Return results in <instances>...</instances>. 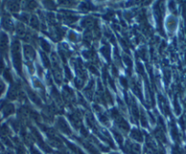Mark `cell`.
Returning a JSON list of instances; mask_svg holds the SVG:
<instances>
[{"mask_svg": "<svg viewBox=\"0 0 186 154\" xmlns=\"http://www.w3.org/2000/svg\"><path fill=\"white\" fill-rule=\"evenodd\" d=\"M12 51V59L14 66L19 73L22 71V65H21V52H20V43L18 39H15L12 43L11 47Z\"/></svg>", "mask_w": 186, "mask_h": 154, "instance_id": "1", "label": "cell"}, {"mask_svg": "<svg viewBox=\"0 0 186 154\" xmlns=\"http://www.w3.org/2000/svg\"><path fill=\"white\" fill-rule=\"evenodd\" d=\"M5 68H6L5 62H4L2 58H0V73H2V72L5 71Z\"/></svg>", "mask_w": 186, "mask_h": 154, "instance_id": "12", "label": "cell"}, {"mask_svg": "<svg viewBox=\"0 0 186 154\" xmlns=\"http://www.w3.org/2000/svg\"><path fill=\"white\" fill-rule=\"evenodd\" d=\"M8 52V38L4 32H0V54L7 57Z\"/></svg>", "mask_w": 186, "mask_h": 154, "instance_id": "2", "label": "cell"}, {"mask_svg": "<svg viewBox=\"0 0 186 154\" xmlns=\"http://www.w3.org/2000/svg\"><path fill=\"white\" fill-rule=\"evenodd\" d=\"M29 22H30V25L32 26L33 28H35V29H38V28H39V19H38V18H37L36 16H32Z\"/></svg>", "mask_w": 186, "mask_h": 154, "instance_id": "9", "label": "cell"}, {"mask_svg": "<svg viewBox=\"0 0 186 154\" xmlns=\"http://www.w3.org/2000/svg\"><path fill=\"white\" fill-rule=\"evenodd\" d=\"M24 52H25V55H26V58L27 59H29V61H32L35 57H36V53H35V50L33 49V48H31L30 46L29 45H26L24 47Z\"/></svg>", "mask_w": 186, "mask_h": 154, "instance_id": "6", "label": "cell"}, {"mask_svg": "<svg viewBox=\"0 0 186 154\" xmlns=\"http://www.w3.org/2000/svg\"><path fill=\"white\" fill-rule=\"evenodd\" d=\"M5 90H6V85L3 82V80L0 79V97H1L4 94Z\"/></svg>", "mask_w": 186, "mask_h": 154, "instance_id": "11", "label": "cell"}, {"mask_svg": "<svg viewBox=\"0 0 186 154\" xmlns=\"http://www.w3.org/2000/svg\"><path fill=\"white\" fill-rule=\"evenodd\" d=\"M16 31H17V34L19 38H25L27 36L26 28L22 23H18L17 28H16Z\"/></svg>", "mask_w": 186, "mask_h": 154, "instance_id": "8", "label": "cell"}, {"mask_svg": "<svg viewBox=\"0 0 186 154\" xmlns=\"http://www.w3.org/2000/svg\"><path fill=\"white\" fill-rule=\"evenodd\" d=\"M4 77L8 82H11V83L13 82V77H12V75H11V73H10V71L8 69L4 71Z\"/></svg>", "mask_w": 186, "mask_h": 154, "instance_id": "10", "label": "cell"}, {"mask_svg": "<svg viewBox=\"0 0 186 154\" xmlns=\"http://www.w3.org/2000/svg\"><path fill=\"white\" fill-rule=\"evenodd\" d=\"M1 26L2 28L8 31V32H12L15 28V26H14V23H13V20L11 19L10 16L7 15V14H4L3 17H2V20H1Z\"/></svg>", "mask_w": 186, "mask_h": 154, "instance_id": "3", "label": "cell"}, {"mask_svg": "<svg viewBox=\"0 0 186 154\" xmlns=\"http://www.w3.org/2000/svg\"><path fill=\"white\" fill-rule=\"evenodd\" d=\"M15 112V108L13 106V104L11 103H7L4 104L3 108H2V113L4 117H8L10 115H12Z\"/></svg>", "mask_w": 186, "mask_h": 154, "instance_id": "5", "label": "cell"}, {"mask_svg": "<svg viewBox=\"0 0 186 154\" xmlns=\"http://www.w3.org/2000/svg\"><path fill=\"white\" fill-rule=\"evenodd\" d=\"M21 91L19 89V87L16 84H13L8 91V98L9 99H16L19 97Z\"/></svg>", "mask_w": 186, "mask_h": 154, "instance_id": "4", "label": "cell"}, {"mask_svg": "<svg viewBox=\"0 0 186 154\" xmlns=\"http://www.w3.org/2000/svg\"><path fill=\"white\" fill-rule=\"evenodd\" d=\"M41 45L43 46V49H44L46 51H49L50 47L49 46V44H48V42H47V41H45V40H41Z\"/></svg>", "mask_w": 186, "mask_h": 154, "instance_id": "13", "label": "cell"}, {"mask_svg": "<svg viewBox=\"0 0 186 154\" xmlns=\"http://www.w3.org/2000/svg\"><path fill=\"white\" fill-rule=\"evenodd\" d=\"M7 7H8V9L13 13H16L19 10L20 8V4L19 2L18 1H10L7 4Z\"/></svg>", "mask_w": 186, "mask_h": 154, "instance_id": "7", "label": "cell"}]
</instances>
